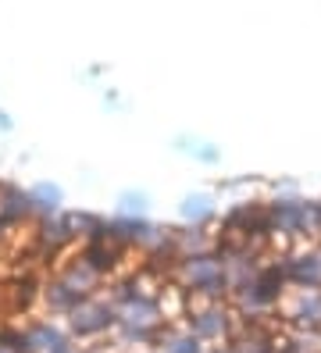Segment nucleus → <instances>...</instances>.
<instances>
[{"instance_id": "f257e3e1", "label": "nucleus", "mask_w": 321, "mask_h": 353, "mask_svg": "<svg viewBox=\"0 0 321 353\" xmlns=\"http://www.w3.org/2000/svg\"><path fill=\"white\" fill-rule=\"evenodd\" d=\"M271 207V232L286 239H307L321 232V203L307 200H275Z\"/></svg>"}, {"instance_id": "7ed1b4c3", "label": "nucleus", "mask_w": 321, "mask_h": 353, "mask_svg": "<svg viewBox=\"0 0 321 353\" xmlns=\"http://www.w3.org/2000/svg\"><path fill=\"white\" fill-rule=\"evenodd\" d=\"M282 272L296 289H321V254L318 250H300L282 261Z\"/></svg>"}, {"instance_id": "20e7f679", "label": "nucleus", "mask_w": 321, "mask_h": 353, "mask_svg": "<svg viewBox=\"0 0 321 353\" xmlns=\"http://www.w3.org/2000/svg\"><path fill=\"white\" fill-rule=\"evenodd\" d=\"M289 318L300 328H321V289H296L289 296Z\"/></svg>"}, {"instance_id": "f03ea898", "label": "nucleus", "mask_w": 321, "mask_h": 353, "mask_svg": "<svg viewBox=\"0 0 321 353\" xmlns=\"http://www.w3.org/2000/svg\"><path fill=\"white\" fill-rule=\"evenodd\" d=\"M182 282L200 296H222L228 289V275H225V264L222 257H211V254H200V257H186L182 261Z\"/></svg>"}, {"instance_id": "6e6552de", "label": "nucleus", "mask_w": 321, "mask_h": 353, "mask_svg": "<svg viewBox=\"0 0 321 353\" xmlns=\"http://www.w3.org/2000/svg\"><path fill=\"white\" fill-rule=\"evenodd\" d=\"M207 214H211V207H207V200H204V196L186 200V218H207Z\"/></svg>"}, {"instance_id": "0eeeda50", "label": "nucleus", "mask_w": 321, "mask_h": 353, "mask_svg": "<svg viewBox=\"0 0 321 353\" xmlns=\"http://www.w3.org/2000/svg\"><path fill=\"white\" fill-rule=\"evenodd\" d=\"M107 321H111V314H107L104 307H79L72 325H75V332H82V336H86V332H97V328H104Z\"/></svg>"}, {"instance_id": "423d86ee", "label": "nucleus", "mask_w": 321, "mask_h": 353, "mask_svg": "<svg viewBox=\"0 0 321 353\" xmlns=\"http://www.w3.org/2000/svg\"><path fill=\"white\" fill-rule=\"evenodd\" d=\"M157 343H161V353H204V343L193 332H182V328L164 332Z\"/></svg>"}, {"instance_id": "39448f33", "label": "nucleus", "mask_w": 321, "mask_h": 353, "mask_svg": "<svg viewBox=\"0 0 321 353\" xmlns=\"http://www.w3.org/2000/svg\"><path fill=\"white\" fill-rule=\"evenodd\" d=\"M232 332V318H228V310L225 307H204L193 314V336H197L200 343L204 339H222Z\"/></svg>"}]
</instances>
